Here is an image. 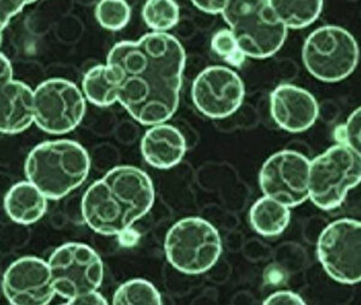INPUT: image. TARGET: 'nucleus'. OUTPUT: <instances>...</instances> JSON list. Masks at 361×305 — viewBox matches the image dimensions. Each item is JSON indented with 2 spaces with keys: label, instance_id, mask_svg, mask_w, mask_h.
<instances>
[{
  "label": "nucleus",
  "instance_id": "nucleus-1",
  "mask_svg": "<svg viewBox=\"0 0 361 305\" xmlns=\"http://www.w3.org/2000/svg\"><path fill=\"white\" fill-rule=\"evenodd\" d=\"M117 87V103L144 126L168 122L180 104L185 52L175 35L145 34L121 42L107 54Z\"/></svg>",
  "mask_w": 361,
  "mask_h": 305
},
{
  "label": "nucleus",
  "instance_id": "nucleus-2",
  "mask_svg": "<svg viewBox=\"0 0 361 305\" xmlns=\"http://www.w3.org/2000/svg\"><path fill=\"white\" fill-rule=\"evenodd\" d=\"M156 191L146 172L118 165L93 182L83 194L81 213L98 234L122 235L152 209Z\"/></svg>",
  "mask_w": 361,
  "mask_h": 305
},
{
  "label": "nucleus",
  "instance_id": "nucleus-3",
  "mask_svg": "<svg viewBox=\"0 0 361 305\" xmlns=\"http://www.w3.org/2000/svg\"><path fill=\"white\" fill-rule=\"evenodd\" d=\"M90 170L87 150L70 139L37 144L25 163L27 180L49 201H59L78 190L86 181Z\"/></svg>",
  "mask_w": 361,
  "mask_h": 305
},
{
  "label": "nucleus",
  "instance_id": "nucleus-4",
  "mask_svg": "<svg viewBox=\"0 0 361 305\" xmlns=\"http://www.w3.org/2000/svg\"><path fill=\"white\" fill-rule=\"evenodd\" d=\"M221 15L245 57H272L287 39L288 29L272 13L267 0H229Z\"/></svg>",
  "mask_w": 361,
  "mask_h": 305
},
{
  "label": "nucleus",
  "instance_id": "nucleus-5",
  "mask_svg": "<svg viewBox=\"0 0 361 305\" xmlns=\"http://www.w3.org/2000/svg\"><path fill=\"white\" fill-rule=\"evenodd\" d=\"M360 182L361 155L345 145H334L310 161L308 199L320 210L340 208Z\"/></svg>",
  "mask_w": 361,
  "mask_h": 305
},
{
  "label": "nucleus",
  "instance_id": "nucleus-6",
  "mask_svg": "<svg viewBox=\"0 0 361 305\" xmlns=\"http://www.w3.org/2000/svg\"><path fill=\"white\" fill-rule=\"evenodd\" d=\"M217 228L202 217H185L169 229L164 251L169 263L187 275L209 272L222 255Z\"/></svg>",
  "mask_w": 361,
  "mask_h": 305
},
{
  "label": "nucleus",
  "instance_id": "nucleus-7",
  "mask_svg": "<svg viewBox=\"0 0 361 305\" xmlns=\"http://www.w3.org/2000/svg\"><path fill=\"white\" fill-rule=\"evenodd\" d=\"M359 57L355 37L340 25L314 29L302 46L306 71L322 83H340L349 78L357 69Z\"/></svg>",
  "mask_w": 361,
  "mask_h": 305
},
{
  "label": "nucleus",
  "instance_id": "nucleus-8",
  "mask_svg": "<svg viewBox=\"0 0 361 305\" xmlns=\"http://www.w3.org/2000/svg\"><path fill=\"white\" fill-rule=\"evenodd\" d=\"M34 124L51 136L73 132L86 115L81 88L66 78H49L33 90Z\"/></svg>",
  "mask_w": 361,
  "mask_h": 305
},
{
  "label": "nucleus",
  "instance_id": "nucleus-9",
  "mask_svg": "<svg viewBox=\"0 0 361 305\" xmlns=\"http://www.w3.org/2000/svg\"><path fill=\"white\" fill-rule=\"evenodd\" d=\"M47 263L56 294L66 301L98 291L103 285V261L86 244H64L52 252Z\"/></svg>",
  "mask_w": 361,
  "mask_h": 305
},
{
  "label": "nucleus",
  "instance_id": "nucleus-10",
  "mask_svg": "<svg viewBox=\"0 0 361 305\" xmlns=\"http://www.w3.org/2000/svg\"><path fill=\"white\" fill-rule=\"evenodd\" d=\"M317 256L333 280L355 285L361 281V223L357 220H336L320 233Z\"/></svg>",
  "mask_w": 361,
  "mask_h": 305
},
{
  "label": "nucleus",
  "instance_id": "nucleus-11",
  "mask_svg": "<svg viewBox=\"0 0 361 305\" xmlns=\"http://www.w3.org/2000/svg\"><path fill=\"white\" fill-rule=\"evenodd\" d=\"M310 160L302 153L282 150L269 157L259 174L264 196L288 208L304 204L308 199Z\"/></svg>",
  "mask_w": 361,
  "mask_h": 305
},
{
  "label": "nucleus",
  "instance_id": "nucleus-12",
  "mask_svg": "<svg viewBox=\"0 0 361 305\" xmlns=\"http://www.w3.org/2000/svg\"><path fill=\"white\" fill-rule=\"evenodd\" d=\"M245 83L228 66H211L197 75L192 86V100L202 115L222 120L234 115L245 100Z\"/></svg>",
  "mask_w": 361,
  "mask_h": 305
},
{
  "label": "nucleus",
  "instance_id": "nucleus-13",
  "mask_svg": "<svg viewBox=\"0 0 361 305\" xmlns=\"http://www.w3.org/2000/svg\"><path fill=\"white\" fill-rule=\"evenodd\" d=\"M1 289L13 305H47L57 296L47 261L25 256L8 265Z\"/></svg>",
  "mask_w": 361,
  "mask_h": 305
},
{
  "label": "nucleus",
  "instance_id": "nucleus-14",
  "mask_svg": "<svg viewBox=\"0 0 361 305\" xmlns=\"http://www.w3.org/2000/svg\"><path fill=\"white\" fill-rule=\"evenodd\" d=\"M270 112L276 124L289 133H302L316 124L319 105L302 87L282 83L270 95Z\"/></svg>",
  "mask_w": 361,
  "mask_h": 305
},
{
  "label": "nucleus",
  "instance_id": "nucleus-15",
  "mask_svg": "<svg viewBox=\"0 0 361 305\" xmlns=\"http://www.w3.org/2000/svg\"><path fill=\"white\" fill-rule=\"evenodd\" d=\"M187 152L185 136L173 124L149 126L141 140L145 161L156 169H170L180 165Z\"/></svg>",
  "mask_w": 361,
  "mask_h": 305
},
{
  "label": "nucleus",
  "instance_id": "nucleus-16",
  "mask_svg": "<svg viewBox=\"0 0 361 305\" xmlns=\"http://www.w3.org/2000/svg\"><path fill=\"white\" fill-rule=\"evenodd\" d=\"M34 124L32 87L13 78L0 87V133L16 136Z\"/></svg>",
  "mask_w": 361,
  "mask_h": 305
},
{
  "label": "nucleus",
  "instance_id": "nucleus-17",
  "mask_svg": "<svg viewBox=\"0 0 361 305\" xmlns=\"http://www.w3.org/2000/svg\"><path fill=\"white\" fill-rule=\"evenodd\" d=\"M49 199L27 181H20L5 194L4 209L10 220L17 225L29 226L39 222L47 210Z\"/></svg>",
  "mask_w": 361,
  "mask_h": 305
},
{
  "label": "nucleus",
  "instance_id": "nucleus-18",
  "mask_svg": "<svg viewBox=\"0 0 361 305\" xmlns=\"http://www.w3.org/2000/svg\"><path fill=\"white\" fill-rule=\"evenodd\" d=\"M290 208L264 196L252 205L250 222L252 228L263 237L282 234L290 222Z\"/></svg>",
  "mask_w": 361,
  "mask_h": 305
},
{
  "label": "nucleus",
  "instance_id": "nucleus-19",
  "mask_svg": "<svg viewBox=\"0 0 361 305\" xmlns=\"http://www.w3.org/2000/svg\"><path fill=\"white\" fill-rule=\"evenodd\" d=\"M267 4L289 30L313 25L323 11L324 0H267Z\"/></svg>",
  "mask_w": 361,
  "mask_h": 305
},
{
  "label": "nucleus",
  "instance_id": "nucleus-20",
  "mask_svg": "<svg viewBox=\"0 0 361 305\" xmlns=\"http://www.w3.org/2000/svg\"><path fill=\"white\" fill-rule=\"evenodd\" d=\"M86 102L95 107H109L117 103V87L106 64L92 66L87 71L81 87Z\"/></svg>",
  "mask_w": 361,
  "mask_h": 305
},
{
  "label": "nucleus",
  "instance_id": "nucleus-21",
  "mask_svg": "<svg viewBox=\"0 0 361 305\" xmlns=\"http://www.w3.org/2000/svg\"><path fill=\"white\" fill-rule=\"evenodd\" d=\"M142 20L154 33H169L180 21V6L176 0H146Z\"/></svg>",
  "mask_w": 361,
  "mask_h": 305
},
{
  "label": "nucleus",
  "instance_id": "nucleus-22",
  "mask_svg": "<svg viewBox=\"0 0 361 305\" xmlns=\"http://www.w3.org/2000/svg\"><path fill=\"white\" fill-rule=\"evenodd\" d=\"M112 304L161 305V294L156 286L145 279H132L116 289Z\"/></svg>",
  "mask_w": 361,
  "mask_h": 305
},
{
  "label": "nucleus",
  "instance_id": "nucleus-23",
  "mask_svg": "<svg viewBox=\"0 0 361 305\" xmlns=\"http://www.w3.org/2000/svg\"><path fill=\"white\" fill-rule=\"evenodd\" d=\"M100 27L110 32H119L132 18V8L127 0H99L94 10Z\"/></svg>",
  "mask_w": 361,
  "mask_h": 305
},
{
  "label": "nucleus",
  "instance_id": "nucleus-24",
  "mask_svg": "<svg viewBox=\"0 0 361 305\" xmlns=\"http://www.w3.org/2000/svg\"><path fill=\"white\" fill-rule=\"evenodd\" d=\"M211 49L214 50V54L234 66L241 64L243 59L246 58L241 54L238 42L235 40L234 35L230 32L229 28L221 29L217 33H214L211 40Z\"/></svg>",
  "mask_w": 361,
  "mask_h": 305
},
{
  "label": "nucleus",
  "instance_id": "nucleus-25",
  "mask_svg": "<svg viewBox=\"0 0 361 305\" xmlns=\"http://www.w3.org/2000/svg\"><path fill=\"white\" fill-rule=\"evenodd\" d=\"M361 109H355L345 124H341L335 131L337 144L345 145L354 152L361 155L360 143Z\"/></svg>",
  "mask_w": 361,
  "mask_h": 305
},
{
  "label": "nucleus",
  "instance_id": "nucleus-26",
  "mask_svg": "<svg viewBox=\"0 0 361 305\" xmlns=\"http://www.w3.org/2000/svg\"><path fill=\"white\" fill-rule=\"evenodd\" d=\"M27 5L28 0H0V28L4 29Z\"/></svg>",
  "mask_w": 361,
  "mask_h": 305
},
{
  "label": "nucleus",
  "instance_id": "nucleus-27",
  "mask_svg": "<svg viewBox=\"0 0 361 305\" xmlns=\"http://www.w3.org/2000/svg\"><path fill=\"white\" fill-rule=\"evenodd\" d=\"M264 305H305L306 301L301 296L292 291H277L264 301Z\"/></svg>",
  "mask_w": 361,
  "mask_h": 305
},
{
  "label": "nucleus",
  "instance_id": "nucleus-28",
  "mask_svg": "<svg viewBox=\"0 0 361 305\" xmlns=\"http://www.w3.org/2000/svg\"><path fill=\"white\" fill-rule=\"evenodd\" d=\"M190 1L197 10L209 15H221L229 3V0H190Z\"/></svg>",
  "mask_w": 361,
  "mask_h": 305
},
{
  "label": "nucleus",
  "instance_id": "nucleus-29",
  "mask_svg": "<svg viewBox=\"0 0 361 305\" xmlns=\"http://www.w3.org/2000/svg\"><path fill=\"white\" fill-rule=\"evenodd\" d=\"M66 305H107L106 298L98 291L85 293L66 301Z\"/></svg>",
  "mask_w": 361,
  "mask_h": 305
},
{
  "label": "nucleus",
  "instance_id": "nucleus-30",
  "mask_svg": "<svg viewBox=\"0 0 361 305\" xmlns=\"http://www.w3.org/2000/svg\"><path fill=\"white\" fill-rule=\"evenodd\" d=\"M13 78V68L5 54L0 52V87L11 81Z\"/></svg>",
  "mask_w": 361,
  "mask_h": 305
},
{
  "label": "nucleus",
  "instance_id": "nucleus-31",
  "mask_svg": "<svg viewBox=\"0 0 361 305\" xmlns=\"http://www.w3.org/2000/svg\"><path fill=\"white\" fill-rule=\"evenodd\" d=\"M3 30L4 29L0 28V46H1V42H3Z\"/></svg>",
  "mask_w": 361,
  "mask_h": 305
}]
</instances>
